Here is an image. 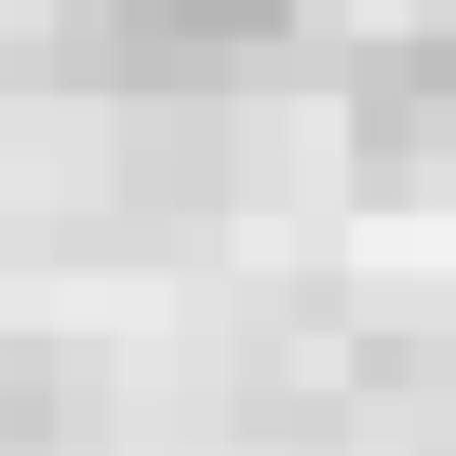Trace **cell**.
<instances>
[{
  "label": "cell",
  "instance_id": "obj_1",
  "mask_svg": "<svg viewBox=\"0 0 456 456\" xmlns=\"http://www.w3.org/2000/svg\"><path fill=\"white\" fill-rule=\"evenodd\" d=\"M228 188V94H134L121 108V201L201 215Z\"/></svg>",
  "mask_w": 456,
  "mask_h": 456
},
{
  "label": "cell",
  "instance_id": "obj_2",
  "mask_svg": "<svg viewBox=\"0 0 456 456\" xmlns=\"http://www.w3.org/2000/svg\"><path fill=\"white\" fill-rule=\"evenodd\" d=\"M108 416L94 362L81 349H41V336H0V456H54Z\"/></svg>",
  "mask_w": 456,
  "mask_h": 456
},
{
  "label": "cell",
  "instance_id": "obj_3",
  "mask_svg": "<svg viewBox=\"0 0 456 456\" xmlns=\"http://www.w3.org/2000/svg\"><path fill=\"white\" fill-rule=\"evenodd\" d=\"M349 376H362V389H443V376H456V349H443V336H362V349H349Z\"/></svg>",
  "mask_w": 456,
  "mask_h": 456
}]
</instances>
